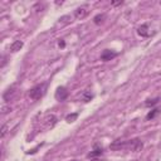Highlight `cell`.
Listing matches in <instances>:
<instances>
[{
	"instance_id": "12",
	"label": "cell",
	"mask_w": 161,
	"mask_h": 161,
	"mask_svg": "<svg viewBox=\"0 0 161 161\" xmlns=\"http://www.w3.org/2000/svg\"><path fill=\"white\" fill-rule=\"evenodd\" d=\"M160 102V98L159 97H156V98H149V99H146V102H145V106L146 107H154V106H156L157 103Z\"/></svg>"
},
{
	"instance_id": "5",
	"label": "cell",
	"mask_w": 161,
	"mask_h": 161,
	"mask_svg": "<svg viewBox=\"0 0 161 161\" xmlns=\"http://www.w3.org/2000/svg\"><path fill=\"white\" fill-rule=\"evenodd\" d=\"M74 16L77 18V19H83V18H86L87 16V14H88V10H87V8L86 7H80V8H77L76 10H74Z\"/></svg>"
},
{
	"instance_id": "8",
	"label": "cell",
	"mask_w": 161,
	"mask_h": 161,
	"mask_svg": "<svg viewBox=\"0 0 161 161\" xmlns=\"http://www.w3.org/2000/svg\"><path fill=\"white\" fill-rule=\"evenodd\" d=\"M102 154H103V149H102V147H97V146H94V150L91 151L87 156H88L89 159H93V157H98V156H101Z\"/></svg>"
},
{
	"instance_id": "15",
	"label": "cell",
	"mask_w": 161,
	"mask_h": 161,
	"mask_svg": "<svg viewBox=\"0 0 161 161\" xmlns=\"http://www.w3.org/2000/svg\"><path fill=\"white\" fill-rule=\"evenodd\" d=\"M77 117H78V113H77V112H74V113H69V115L66 116V121H67L68 124H71V122H74V121L77 120Z\"/></svg>"
},
{
	"instance_id": "20",
	"label": "cell",
	"mask_w": 161,
	"mask_h": 161,
	"mask_svg": "<svg viewBox=\"0 0 161 161\" xmlns=\"http://www.w3.org/2000/svg\"><path fill=\"white\" fill-rule=\"evenodd\" d=\"M5 64H7V58H5V55H3V62H2V66H0V67L3 68Z\"/></svg>"
},
{
	"instance_id": "11",
	"label": "cell",
	"mask_w": 161,
	"mask_h": 161,
	"mask_svg": "<svg viewBox=\"0 0 161 161\" xmlns=\"http://www.w3.org/2000/svg\"><path fill=\"white\" fill-rule=\"evenodd\" d=\"M80 98H82L83 102H89V101L93 98V93L87 89V91H85L82 94H80Z\"/></svg>"
},
{
	"instance_id": "7",
	"label": "cell",
	"mask_w": 161,
	"mask_h": 161,
	"mask_svg": "<svg viewBox=\"0 0 161 161\" xmlns=\"http://www.w3.org/2000/svg\"><path fill=\"white\" fill-rule=\"evenodd\" d=\"M22 48H23V42H22V40H14V42L10 44V52H13V53L20 50Z\"/></svg>"
},
{
	"instance_id": "1",
	"label": "cell",
	"mask_w": 161,
	"mask_h": 161,
	"mask_svg": "<svg viewBox=\"0 0 161 161\" xmlns=\"http://www.w3.org/2000/svg\"><path fill=\"white\" fill-rule=\"evenodd\" d=\"M111 150H130L133 152H140L144 149V142L140 138H132V140H126V141H121L116 140L110 145Z\"/></svg>"
},
{
	"instance_id": "22",
	"label": "cell",
	"mask_w": 161,
	"mask_h": 161,
	"mask_svg": "<svg viewBox=\"0 0 161 161\" xmlns=\"http://www.w3.org/2000/svg\"><path fill=\"white\" fill-rule=\"evenodd\" d=\"M72 161H78V160H72Z\"/></svg>"
},
{
	"instance_id": "4",
	"label": "cell",
	"mask_w": 161,
	"mask_h": 161,
	"mask_svg": "<svg viewBox=\"0 0 161 161\" xmlns=\"http://www.w3.org/2000/svg\"><path fill=\"white\" fill-rule=\"evenodd\" d=\"M117 55H118L117 52H115L112 49H105L102 53H101V59H102L103 62H108V60H112Z\"/></svg>"
},
{
	"instance_id": "2",
	"label": "cell",
	"mask_w": 161,
	"mask_h": 161,
	"mask_svg": "<svg viewBox=\"0 0 161 161\" xmlns=\"http://www.w3.org/2000/svg\"><path fill=\"white\" fill-rule=\"evenodd\" d=\"M46 89H47V85H46V83L37 85V86H34L33 88H30V91H29V97H30L32 99H34V101L40 99V98L44 96Z\"/></svg>"
},
{
	"instance_id": "13",
	"label": "cell",
	"mask_w": 161,
	"mask_h": 161,
	"mask_svg": "<svg viewBox=\"0 0 161 161\" xmlns=\"http://www.w3.org/2000/svg\"><path fill=\"white\" fill-rule=\"evenodd\" d=\"M57 121H58V120H57V117H55L54 115H50V116H48V117H47V125H48V126H50V127H53V126L57 124Z\"/></svg>"
},
{
	"instance_id": "19",
	"label": "cell",
	"mask_w": 161,
	"mask_h": 161,
	"mask_svg": "<svg viewBox=\"0 0 161 161\" xmlns=\"http://www.w3.org/2000/svg\"><path fill=\"white\" fill-rule=\"evenodd\" d=\"M10 111H11V108H10V107H5V106L3 107V115L8 113V112H10Z\"/></svg>"
},
{
	"instance_id": "21",
	"label": "cell",
	"mask_w": 161,
	"mask_h": 161,
	"mask_svg": "<svg viewBox=\"0 0 161 161\" xmlns=\"http://www.w3.org/2000/svg\"><path fill=\"white\" fill-rule=\"evenodd\" d=\"M93 161H99V160H93Z\"/></svg>"
},
{
	"instance_id": "17",
	"label": "cell",
	"mask_w": 161,
	"mask_h": 161,
	"mask_svg": "<svg viewBox=\"0 0 161 161\" xmlns=\"http://www.w3.org/2000/svg\"><path fill=\"white\" fill-rule=\"evenodd\" d=\"M122 4H124L122 0H120V2H112V3H111L112 7H118V5H122Z\"/></svg>"
},
{
	"instance_id": "16",
	"label": "cell",
	"mask_w": 161,
	"mask_h": 161,
	"mask_svg": "<svg viewBox=\"0 0 161 161\" xmlns=\"http://www.w3.org/2000/svg\"><path fill=\"white\" fill-rule=\"evenodd\" d=\"M7 132H8V126H7V125H3V126H2V138L5 137Z\"/></svg>"
},
{
	"instance_id": "18",
	"label": "cell",
	"mask_w": 161,
	"mask_h": 161,
	"mask_svg": "<svg viewBox=\"0 0 161 161\" xmlns=\"http://www.w3.org/2000/svg\"><path fill=\"white\" fill-rule=\"evenodd\" d=\"M58 46H59L60 48H64V47H66V43H64V40H63V39H59V42H58Z\"/></svg>"
},
{
	"instance_id": "6",
	"label": "cell",
	"mask_w": 161,
	"mask_h": 161,
	"mask_svg": "<svg viewBox=\"0 0 161 161\" xmlns=\"http://www.w3.org/2000/svg\"><path fill=\"white\" fill-rule=\"evenodd\" d=\"M14 93H15V87H14V86L9 87V88H8V89L4 92V94H3V98H4V101H7V102H9V101L13 98Z\"/></svg>"
},
{
	"instance_id": "9",
	"label": "cell",
	"mask_w": 161,
	"mask_h": 161,
	"mask_svg": "<svg viewBox=\"0 0 161 161\" xmlns=\"http://www.w3.org/2000/svg\"><path fill=\"white\" fill-rule=\"evenodd\" d=\"M137 33H138V35H141V37H149V25L147 24H142L138 29H137Z\"/></svg>"
},
{
	"instance_id": "10",
	"label": "cell",
	"mask_w": 161,
	"mask_h": 161,
	"mask_svg": "<svg viewBox=\"0 0 161 161\" xmlns=\"http://www.w3.org/2000/svg\"><path fill=\"white\" fill-rule=\"evenodd\" d=\"M105 20H106V14H97L93 18V23L96 25H101V24H103Z\"/></svg>"
},
{
	"instance_id": "14",
	"label": "cell",
	"mask_w": 161,
	"mask_h": 161,
	"mask_svg": "<svg viewBox=\"0 0 161 161\" xmlns=\"http://www.w3.org/2000/svg\"><path fill=\"white\" fill-rule=\"evenodd\" d=\"M159 113H160V110H159V108H154L152 111H150V112L146 115V118H147V120H152V118H155Z\"/></svg>"
},
{
	"instance_id": "3",
	"label": "cell",
	"mask_w": 161,
	"mask_h": 161,
	"mask_svg": "<svg viewBox=\"0 0 161 161\" xmlns=\"http://www.w3.org/2000/svg\"><path fill=\"white\" fill-rule=\"evenodd\" d=\"M68 94H69V92L67 91V88L66 87H63V86H60V87H58L57 88V91H55V99H58V101H64V99H67L68 98Z\"/></svg>"
}]
</instances>
